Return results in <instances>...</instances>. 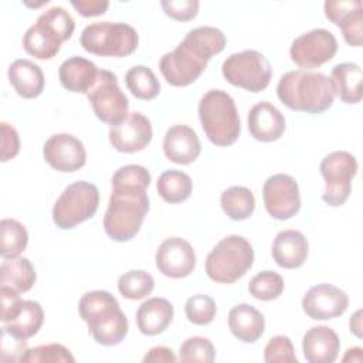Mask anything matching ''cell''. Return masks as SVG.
<instances>
[{
	"label": "cell",
	"instance_id": "obj_1",
	"mask_svg": "<svg viewBox=\"0 0 363 363\" xmlns=\"http://www.w3.org/2000/svg\"><path fill=\"white\" fill-rule=\"evenodd\" d=\"M225 47L224 33L211 26H200L190 30L179 45L162 55L159 69L167 84L187 86L206 69L213 55Z\"/></svg>",
	"mask_w": 363,
	"mask_h": 363
},
{
	"label": "cell",
	"instance_id": "obj_2",
	"mask_svg": "<svg viewBox=\"0 0 363 363\" xmlns=\"http://www.w3.org/2000/svg\"><path fill=\"white\" fill-rule=\"evenodd\" d=\"M277 95L286 108L306 113H322L333 105L335 99L330 78L306 69L285 72L278 81Z\"/></svg>",
	"mask_w": 363,
	"mask_h": 363
},
{
	"label": "cell",
	"instance_id": "obj_3",
	"mask_svg": "<svg viewBox=\"0 0 363 363\" xmlns=\"http://www.w3.org/2000/svg\"><path fill=\"white\" fill-rule=\"evenodd\" d=\"M147 211L149 197L145 187L112 184L109 204L102 221L104 230L116 242L129 241L139 233Z\"/></svg>",
	"mask_w": 363,
	"mask_h": 363
},
{
	"label": "cell",
	"instance_id": "obj_4",
	"mask_svg": "<svg viewBox=\"0 0 363 363\" xmlns=\"http://www.w3.org/2000/svg\"><path fill=\"white\" fill-rule=\"evenodd\" d=\"M78 312L94 340L102 346L119 345L128 335V319L118 299L108 291L85 292L79 299Z\"/></svg>",
	"mask_w": 363,
	"mask_h": 363
},
{
	"label": "cell",
	"instance_id": "obj_5",
	"mask_svg": "<svg viewBox=\"0 0 363 363\" xmlns=\"http://www.w3.org/2000/svg\"><path fill=\"white\" fill-rule=\"evenodd\" d=\"M74 30L72 16L64 7L52 6L27 28L23 35V48L38 60H51L58 54L61 44L71 38Z\"/></svg>",
	"mask_w": 363,
	"mask_h": 363
},
{
	"label": "cell",
	"instance_id": "obj_6",
	"mask_svg": "<svg viewBox=\"0 0 363 363\" xmlns=\"http://www.w3.org/2000/svg\"><path fill=\"white\" fill-rule=\"evenodd\" d=\"M199 118L207 139L216 146H230L241 133L235 102L223 89H210L201 96Z\"/></svg>",
	"mask_w": 363,
	"mask_h": 363
},
{
	"label": "cell",
	"instance_id": "obj_7",
	"mask_svg": "<svg viewBox=\"0 0 363 363\" xmlns=\"http://www.w3.org/2000/svg\"><path fill=\"white\" fill-rule=\"evenodd\" d=\"M254 250L247 238L231 234L221 238L206 258V274L218 284H233L252 267Z\"/></svg>",
	"mask_w": 363,
	"mask_h": 363
},
{
	"label": "cell",
	"instance_id": "obj_8",
	"mask_svg": "<svg viewBox=\"0 0 363 363\" xmlns=\"http://www.w3.org/2000/svg\"><path fill=\"white\" fill-rule=\"evenodd\" d=\"M82 48L99 57H126L139 44L138 31L121 21H96L88 24L79 37Z\"/></svg>",
	"mask_w": 363,
	"mask_h": 363
},
{
	"label": "cell",
	"instance_id": "obj_9",
	"mask_svg": "<svg viewBox=\"0 0 363 363\" xmlns=\"http://www.w3.org/2000/svg\"><path fill=\"white\" fill-rule=\"evenodd\" d=\"M99 191L92 183L79 180L68 184L52 207V221L61 230H71L89 220L98 210Z\"/></svg>",
	"mask_w": 363,
	"mask_h": 363
},
{
	"label": "cell",
	"instance_id": "obj_10",
	"mask_svg": "<svg viewBox=\"0 0 363 363\" xmlns=\"http://www.w3.org/2000/svg\"><path fill=\"white\" fill-rule=\"evenodd\" d=\"M221 72L227 82L248 92L264 91L272 78L269 61L257 50L231 54L224 60Z\"/></svg>",
	"mask_w": 363,
	"mask_h": 363
},
{
	"label": "cell",
	"instance_id": "obj_11",
	"mask_svg": "<svg viewBox=\"0 0 363 363\" xmlns=\"http://www.w3.org/2000/svg\"><path fill=\"white\" fill-rule=\"evenodd\" d=\"M319 170L325 180L323 201L330 207L345 204L352 191V179L357 173L356 157L346 150H335L322 159Z\"/></svg>",
	"mask_w": 363,
	"mask_h": 363
},
{
	"label": "cell",
	"instance_id": "obj_12",
	"mask_svg": "<svg viewBox=\"0 0 363 363\" xmlns=\"http://www.w3.org/2000/svg\"><path fill=\"white\" fill-rule=\"evenodd\" d=\"M86 96L96 118L111 126L128 116V98L119 88L116 75L108 69H99L98 79Z\"/></svg>",
	"mask_w": 363,
	"mask_h": 363
},
{
	"label": "cell",
	"instance_id": "obj_13",
	"mask_svg": "<svg viewBox=\"0 0 363 363\" xmlns=\"http://www.w3.org/2000/svg\"><path fill=\"white\" fill-rule=\"evenodd\" d=\"M337 51V40L326 28H313L298 35L289 48L291 60L301 68L312 69L330 61Z\"/></svg>",
	"mask_w": 363,
	"mask_h": 363
},
{
	"label": "cell",
	"instance_id": "obj_14",
	"mask_svg": "<svg viewBox=\"0 0 363 363\" xmlns=\"http://www.w3.org/2000/svg\"><path fill=\"white\" fill-rule=\"evenodd\" d=\"M267 213L275 220H289L301 208V194L296 180L285 173L269 176L262 186Z\"/></svg>",
	"mask_w": 363,
	"mask_h": 363
},
{
	"label": "cell",
	"instance_id": "obj_15",
	"mask_svg": "<svg viewBox=\"0 0 363 363\" xmlns=\"http://www.w3.org/2000/svg\"><path fill=\"white\" fill-rule=\"evenodd\" d=\"M45 162L57 172L71 173L79 170L86 162L84 143L69 133H55L43 146Z\"/></svg>",
	"mask_w": 363,
	"mask_h": 363
},
{
	"label": "cell",
	"instance_id": "obj_16",
	"mask_svg": "<svg viewBox=\"0 0 363 363\" xmlns=\"http://www.w3.org/2000/svg\"><path fill=\"white\" fill-rule=\"evenodd\" d=\"M347 306V294L332 284L315 285L309 288L302 298L303 312L315 320H328L342 316Z\"/></svg>",
	"mask_w": 363,
	"mask_h": 363
},
{
	"label": "cell",
	"instance_id": "obj_17",
	"mask_svg": "<svg viewBox=\"0 0 363 363\" xmlns=\"http://www.w3.org/2000/svg\"><path fill=\"white\" fill-rule=\"evenodd\" d=\"M150 121L140 112H130L116 125L109 128V142L115 150L135 153L143 150L152 140Z\"/></svg>",
	"mask_w": 363,
	"mask_h": 363
},
{
	"label": "cell",
	"instance_id": "obj_18",
	"mask_svg": "<svg viewBox=\"0 0 363 363\" xmlns=\"http://www.w3.org/2000/svg\"><path fill=\"white\" fill-rule=\"evenodd\" d=\"M156 268L164 277L184 278L196 267V252L189 241L180 237L166 238L156 251Z\"/></svg>",
	"mask_w": 363,
	"mask_h": 363
},
{
	"label": "cell",
	"instance_id": "obj_19",
	"mask_svg": "<svg viewBox=\"0 0 363 363\" xmlns=\"http://www.w3.org/2000/svg\"><path fill=\"white\" fill-rule=\"evenodd\" d=\"M325 16L337 26L345 41L352 47H360L363 41V4L360 0H326Z\"/></svg>",
	"mask_w": 363,
	"mask_h": 363
},
{
	"label": "cell",
	"instance_id": "obj_20",
	"mask_svg": "<svg viewBox=\"0 0 363 363\" xmlns=\"http://www.w3.org/2000/svg\"><path fill=\"white\" fill-rule=\"evenodd\" d=\"M201 152L196 130L187 125L170 126L163 138V153L167 160L177 164L193 163Z\"/></svg>",
	"mask_w": 363,
	"mask_h": 363
},
{
	"label": "cell",
	"instance_id": "obj_21",
	"mask_svg": "<svg viewBox=\"0 0 363 363\" xmlns=\"http://www.w3.org/2000/svg\"><path fill=\"white\" fill-rule=\"evenodd\" d=\"M247 121L251 136L259 142L278 140L285 132L284 115L268 101H261L252 105Z\"/></svg>",
	"mask_w": 363,
	"mask_h": 363
},
{
	"label": "cell",
	"instance_id": "obj_22",
	"mask_svg": "<svg viewBox=\"0 0 363 363\" xmlns=\"http://www.w3.org/2000/svg\"><path fill=\"white\" fill-rule=\"evenodd\" d=\"M43 322L44 311L41 305L35 301L20 299L3 320L1 330L18 340H27L41 329Z\"/></svg>",
	"mask_w": 363,
	"mask_h": 363
},
{
	"label": "cell",
	"instance_id": "obj_23",
	"mask_svg": "<svg viewBox=\"0 0 363 363\" xmlns=\"http://www.w3.org/2000/svg\"><path fill=\"white\" fill-rule=\"evenodd\" d=\"M340 349L337 333L325 325L312 326L302 339V352L309 363H332Z\"/></svg>",
	"mask_w": 363,
	"mask_h": 363
},
{
	"label": "cell",
	"instance_id": "obj_24",
	"mask_svg": "<svg viewBox=\"0 0 363 363\" xmlns=\"http://www.w3.org/2000/svg\"><path fill=\"white\" fill-rule=\"evenodd\" d=\"M308 240L298 230L279 231L272 242V258L278 267L295 269L303 265L308 258Z\"/></svg>",
	"mask_w": 363,
	"mask_h": 363
},
{
	"label": "cell",
	"instance_id": "obj_25",
	"mask_svg": "<svg viewBox=\"0 0 363 363\" xmlns=\"http://www.w3.org/2000/svg\"><path fill=\"white\" fill-rule=\"evenodd\" d=\"M98 74L99 69L92 61L78 55L67 58L58 69L61 85L67 91L77 94H88L96 82Z\"/></svg>",
	"mask_w": 363,
	"mask_h": 363
},
{
	"label": "cell",
	"instance_id": "obj_26",
	"mask_svg": "<svg viewBox=\"0 0 363 363\" xmlns=\"http://www.w3.org/2000/svg\"><path fill=\"white\" fill-rule=\"evenodd\" d=\"M228 328L231 333L244 343L257 342L265 329L264 315L248 303H238L228 312Z\"/></svg>",
	"mask_w": 363,
	"mask_h": 363
},
{
	"label": "cell",
	"instance_id": "obj_27",
	"mask_svg": "<svg viewBox=\"0 0 363 363\" xmlns=\"http://www.w3.org/2000/svg\"><path fill=\"white\" fill-rule=\"evenodd\" d=\"M173 305L159 296L149 298L136 311L138 329L146 336L162 333L173 320Z\"/></svg>",
	"mask_w": 363,
	"mask_h": 363
},
{
	"label": "cell",
	"instance_id": "obj_28",
	"mask_svg": "<svg viewBox=\"0 0 363 363\" xmlns=\"http://www.w3.org/2000/svg\"><path fill=\"white\" fill-rule=\"evenodd\" d=\"M7 75L14 91L24 99L37 98L44 89L43 69L27 58H20L11 62Z\"/></svg>",
	"mask_w": 363,
	"mask_h": 363
},
{
	"label": "cell",
	"instance_id": "obj_29",
	"mask_svg": "<svg viewBox=\"0 0 363 363\" xmlns=\"http://www.w3.org/2000/svg\"><path fill=\"white\" fill-rule=\"evenodd\" d=\"M363 71L354 62H340L332 68L330 82L335 94L345 104H357L362 99Z\"/></svg>",
	"mask_w": 363,
	"mask_h": 363
},
{
	"label": "cell",
	"instance_id": "obj_30",
	"mask_svg": "<svg viewBox=\"0 0 363 363\" xmlns=\"http://www.w3.org/2000/svg\"><path fill=\"white\" fill-rule=\"evenodd\" d=\"M35 282V269L28 258H7L0 267V288H7L18 295L30 291Z\"/></svg>",
	"mask_w": 363,
	"mask_h": 363
},
{
	"label": "cell",
	"instance_id": "obj_31",
	"mask_svg": "<svg viewBox=\"0 0 363 363\" xmlns=\"http://www.w3.org/2000/svg\"><path fill=\"white\" fill-rule=\"evenodd\" d=\"M220 204L223 211L234 221H242L252 216L255 199L252 191L244 186H231L221 193Z\"/></svg>",
	"mask_w": 363,
	"mask_h": 363
},
{
	"label": "cell",
	"instance_id": "obj_32",
	"mask_svg": "<svg viewBox=\"0 0 363 363\" xmlns=\"http://www.w3.org/2000/svg\"><path fill=\"white\" fill-rule=\"evenodd\" d=\"M157 194L170 204H177L187 200L193 190L191 179L180 170H166L156 182Z\"/></svg>",
	"mask_w": 363,
	"mask_h": 363
},
{
	"label": "cell",
	"instance_id": "obj_33",
	"mask_svg": "<svg viewBox=\"0 0 363 363\" xmlns=\"http://www.w3.org/2000/svg\"><path fill=\"white\" fill-rule=\"evenodd\" d=\"M0 254L3 259L17 258L28 244V233L26 227L14 218H3L0 221Z\"/></svg>",
	"mask_w": 363,
	"mask_h": 363
},
{
	"label": "cell",
	"instance_id": "obj_34",
	"mask_svg": "<svg viewBox=\"0 0 363 363\" xmlns=\"http://www.w3.org/2000/svg\"><path fill=\"white\" fill-rule=\"evenodd\" d=\"M125 84L138 99L150 101L160 92V84L155 72L145 65H135L125 74Z\"/></svg>",
	"mask_w": 363,
	"mask_h": 363
},
{
	"label": "cell",
	"instance_id": "obj_35",
	"mask_svg": "<svg viewBox=\"0 0 363 363\" xmlns=\"http://www.w3.org/2000/svg\"><path fill=\"white\" fill-rule=\"evenodd\" d=\"M155 288L153 277L143 269H130L122 274L118 279L119 294L130 301L143 299L150 295Z\"/></svg>",
	"mask_w": 363,
	"mask_h": 363
},
{
	"label": "cell",
	"instance_id": "obj_36",
	"mask_svg": "<svg viewBox=\"0 0 363 363\" xmlns=\"http://www.w3.org/2000/svg\"><path fill=\"white\" fill-rule=\"evenodd\" d=\"M21 363H74L75 357L69 349L60 343H48L26 349L20 356Z\"/></svg>",
	"mask_w": 363,
	"mask_h": 363
},
{
	"label": "cell",
	"instance_id": "obj_37",
	"mask_svg": "<svg viewBox=\"0 0 363 363\" xmlns=\"http://www.w3.org/2000/svg\"><path fill=\"white\" fill-rule=\"evenodd\" d=\"M284 278L274 271H262L254 275L248 284L250 294L259 301H272L284 292Z\"/></svg>",
	"mask_w": 363,
	"mask_h": 363
},
{
	"label": "cell",
	"instance_id": "obj_38",
	"mask_svg": "<svg viewBox=\"0 0 363 363\" xmlns=\"http://www.w3.org/2000/svg\"><path fill=\"white\" fill-rule=\"evenodd\" d=\"M184 313L189 322H191L193 325L204 326L214 320L217 313V306L213 298H210L208 295L196 294L186 301Z\"/></svg>",
	"mask_w": 363,
	"mask_h": 363
},
{
	"label": "cell",
	"instance_id": "obj_39",
	"mask_svg": "<svg viewBox=\"0 0 363 363\" xmlns=\"http://www.w3.org/2000/svg\"><path fill=\"white\" fill-rule=\"evenodd\" d=\"M216 359L213 343L203 336H193L186 339L179 349V360L182 362H201L211 363Z\"/></svg>",
	"mask_w": 363,
	"mask_h": 363
},
{
	"label": "cell",
	"instance_id": "obj_40",
	"mask_svg": "<svg viewBox=\"0 0 363 363\" xmlns=\"http://www.w3.org/2000/svg\"><path fill=\"white\" fill-rule=\"evenodd\" d=\"M264 360L267 363H296L298 357L295 354L291 339L284 335H277L271 337L264 349Z\"/></svg>",
	"mask_w": 363,
	"mask_h": 363
},
{
	"label": "cell",
	"instance_id": "obj_41",
	"mask_svg": "<svg viewBox=\"0 0 363 363\" xmlns=\"http://www.w3.org/2000/svg\"><path fill=\"white\" fill-rule=\"evenodd\" d=\"M150 173L146 167L140 164H126L119 167L112 179L111 184H128V186H140L147 189L150 184Z\"/></svg>",
	"mask_w": 363,
	"mask_h": 363
},
{
	"label": "cell",
	"instance_id": "obj_42",
	"mask_svg": "<svg viewBox=\"0 0 363 363\" xmlns=\"http://www.w3.org/2000/svg\"><path fill=\"white\" fill-rule=\"evenodd\" d=\"M160 6L166 16L177 21H189L197 16L200 3L197 0H163Z\"/></svg>",
	"mask_w": 363,
	"mask_h": 363
},
{
	"label": "cell",
	"instance_id": "obj_43",
	"mask_svg": "<svg viewBox=\"0 0 363 363\" xmlns=\"http://www.w3.org/2000/svg\"><path fill=\"white\" fill-rule=\"evenodd\" d=\"M0 128H1V162H7L18 155L20 138L16 128L7 122H1Z\"/></svg>",
	"mask_w": 363,
	"mask_h": 363
},
{
	"label": "cell",
	"instance_id": "obj_44",
	"mask_svg": "<svg viewBox=\"0 0 363 363\" xmlns=\"http://www.w3.org/2000/svg\"><path fill=\"white\" fill-rule=\"evenodd\" d=\"M71 6L82 17H95V16L104 14L108 10L109 1H106V0H71Z\"/></svg>",
	"mask_w": 363,
	"mask_h": 363
},
{
	"label": "cell",
	"instance_id": "obj_45",
	"mask_svg": "<svg viewBox=\"0 0 363 363\" xmlns=\"http://www.w3.org/2000/svg\"><path fill=\"white\" fill-rule=\"evenodd\" d=\"M177 357L166 346H155L143 356V362H176Z\"/></svg>",
	"mask_w": 363,
	"mask_h": 363
},
{
	"label": "cell",
	"instance_id": "obj_46",
	"mask_svg": "<svg viewBox=\"0 0 363 363\" xmlns=\"http://www.w3.org/2000/svg\"><path fill=\"white\" fill-rule=\"evenodd\" d=\"M362 311H356L353 313V316L350 318V322H349V326H350V332L354 333L357 337H362Z\"/></svg>",
	"mask_w": 363,
	"mask_h": 363
},
{
	"label": "cell",
	"instance_id": "obj_47",
	"mask_svg": "<svg viewBox=\"0 0 363 363\" xmlns=\"http://www.w3.org/2000/svg\"><path fill=\"white\" fill-rule=\"evenodd\" d=\"M362 347H352L346 350V354L343 356V362H362Z\"/></svg>",
	"mask_w": 363,
	"mask_h": 363
}]
</instances>
